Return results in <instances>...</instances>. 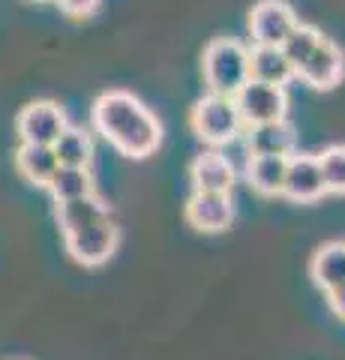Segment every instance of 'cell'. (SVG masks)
<instances>
[{
  "mask_svg": "<svg viewBox=\"0 0 345 360\" xmlns=\"http://www.w3.org/2000/svg\"><path fill=\"white\" fill-rule=\"evenodd\" d=\"M93 129L124 156L144 160L162 144V123L157 115L126 90H108L93 103Z\"/></svg>",
  "mask_w": 345,
  "mask_h": 360,
  "instance_id": "1",
  "label": "cell"
},
{
  "mask_svg": "<svg viewBox=\"0 0 345 360\" xmlns=\"http://www.w3.org/2000/svg\"><path fill=\"white\" fill-rule=\"evenodd\" d=\"M202 70L210 94L235 96L249 82V49H243L237 39L219 37L204 49Z\"/></svg>",
  "mask_w": 345,
  "mask_h": 360,
  "instance_id": "2",
  "label": "cell"
},
{
  "mask_svg": "<svg viewBox=\"0 0 345 360\" xmlns=\"http://www.w3.org/2000/svg\"><path fill=\"white\" fill-rule=\"evenodd\" d=\"M189 127L204 144H214V148L231 144L243 132V120L235 105V96H219V94L202 96L195 103L193 115H189Z\"/></svg>",
  "mask_w": 345,
  "mask_h": 360,
  "instance_id": "3",
  "label": "cell"
},
{
  "mask_svg": "<svg viewBox=\"0 0 345 360\" xmlns=\"http://www.w3.org/2000/svg\"><path fill=\"white\" fill-rule=\"evenodd\" d=\"M63 243H66V252H70L79 264L99 267V264H105L108 258L117 252L120 229L108 217V219H99V222L84 225V229L66 231L63 234Z\"/></svg>",
  "mask_w": 345,
  "mask_h": 360,
  "instance_id": "4",
  "label": "cell"
},
{
  "mask_svg": "<svg viewBox=\"0 0 345 360\" xmlns=\"http://www.w3.org/2000/svg\"><path fill=\"white\" fill-rule=\"evenodd\" d=\"M235 105L240 111L243 127H259V123L285 120V115H288V94H285V87H276V84L247 82L235 94Z\"/></svg>",
  "mask_w": 345,
  "mask_h": 360,
  "instance_id": "5",
  "label": "cell"
},
{
  "mask_svg": "<svg viewBox=\"0 0 345 360\" xmlns=\"http://www.w3.org/2000/svg\"><path fill=\"white\" fill-rule=\"evenodd\" d=\"M66 127H70V123H66V111L58 103H48V99L25 105L15 120L21 144H46V148H51V144L60 139V132Z\"/></svg>",
  "mask_w": 345,
  "mask_h": 360,
  "instance_id": "6",
  "label": "cell"
},
{
  "mask_svg": "<svg viewBox=\"0 0 345 360\" xmlns=\"http://www.w3.org/2000/svg\"><path fill=\"white\" fill-rule=\"evenodd\" d=\"M300 25L297 13L285 0H259L249 13V33L255 45H280Z\"/></svg>",
  "mask_w": 345,
  "mask_h": 360,
  "instance_id": "7",
  "label": "cell"
},
{
  "mask_svg": "<svg viewBox=\"0 0 345 360\" xmlns=\"http://www.w3.org/2000/svg\"><path fill=\"white\" fill-rule=\"evenodd\" d=\"M294 75L313 90H333L345 75V54L337 42L321 37L315 51L294 70Z\"/></svg>",
  "mask_w": 345,
  "mask_h": 360,
  "instance_id": "8",
  "label": "cell"
},
{
  "mask_svg": "<svg viewBox=\"0 0 345 360\" xmlns=\"http://www.w3.org/2000/svg\"><path fill=\"white\" fill-rule=\"evenodd\" d=\"M235 219L231 193H193L186 201V222L202 234L226 231Z\"/></svg>",
  "mask_w": 345,
  "mask_h": 360,
  "instance_id": "9",
  "label": "cell"
},
{
  "mask_svg": "<svg viewBox=\"0 0 345 360\" xmlns=\"http://www.w3.org/2000/svg\"><path fill=\"white\" fill-rule=\"evenodd\" d=\"M282 195L309 205L325 195V180H321V168H318V156L313 153H292L285 165V184H282Z\"/></svg>",
  "mask_w": 345,
  "mask_h": 360,
  "instance_id": "10",
  "label": "cell"
},
{
  "mask_svg": "<svg viewBox=\"0 0 345 360\" xmlns=\"http://www.w3.org/2000/svg\"><path fill=\"white\" fill-rule=\"evenodd\" d=\"M247 153L249 156H292L297 144V132L288 120L259 123V127H247Z\"/></svg>",
  "mask_w": 345,
  "mask_h": 360,
  "instance_id": "11",
  "label": "cell"
},
{
  "mask_svg": "<svg viewBox=\"0 0 345 360\" xmlns=\"http://www.w3.org/2000/svg\"><path fill=\"white\" fill-rule=\"evenodd\" d=\"M189 177H193L195 193H231V186H235V165L222 153L210 150L195 156V162L189 165Z\"/></svg>",
  "mask_w": 345,
  "mask_h": 360,
  "instance_id": "12",
  "label": "cell"
},
{
  "mask_svg": "<svg viewBox=\"0 0 345 360\" xmlns=\"http://www.w3.org/2000/svg\"><path fill=\"white\" fill-rule=\"evenodd\" d=\"M292 78H294V70L285 60L282 49H276V45H255L249 51V82L285 87Z\"/></svg>",
  "mask_w": 345,
  "mask_h": 360,
  "instance_id": "13",
  "label": "cell"
},
{
  "mask_svg": "<svg viewBox=\"0 0 345 360\" xmlns=\"http://www.w3.org/2000/svg\"><path fill=\"white\" fill-rule=\"evenodd\" d=\"M309 276L321 291H330L345 283V240L321 243L313 262H309Z\"/></svg>",
  "mask_w": 345,
  "mask_h": 360,
  "instance_id": "14",
  "label": "cell"
},
{
  "mask_svg": "<svg viewBox=\"0 0 345 360\" xmlns=\"http://www.w3.org/2000/svg\"><path fill=\"white\" fill-rule=\"evenodd\" d=\"M54 217H58V225L60 231H75V229H84V225L91 222H99V219H108V205L96 193L84 195V198H72V201H60L58 210H54Z\"/></svg>",
  "mask_w": 345,
  "mask_h": 360,
  "instance_id": "15",
  "label": "cell"
},
{
  "mask_svg": "<svg viewBox=\"0 0 345 360\" xmlns=\"http://www.w3.org/2000/svg\"><path fill=\"white\" fill-rule=\"evenodd\" d=\"M58 165H60L58 156H54V150L46 148V144H21L15 150L18 174L33 186H46L51 180V174L58 172Z\"/></svg>",
  "mask_w": 345,
  "mask_h": 360,
  "instance_id": "16",
  "label": "cell"
},
{
  "mask_svg": "<svg viewBox=\"0 0 345 360\" xmlns=\"http://www.w3.org/2000/svg\"><path fill=\"white\" fill-rule=\"evenodd\" d=\"M288 156H249L247 180L259 195H282Z\"/></svg>",
  "mask_w": 345,
  "mask_h": 360,
  "instance_id": "17",
  "label": "cell"
},
{
  "mask_svg": "<svg viewBox=\"0 0 345 360\" xmlns=\"http://www.w3.org/2000/svg\"><path fill=\"white\" fill-rule=\"evenodd\" d=\"M51 198L58 201H72V198H84L93 193V174L91 168H72V165H58V172L51 174L46 184Z\"/></svg>",
  "mask_w": 345,
  "mask_h": 360,
  "instance_id": "18",
  "label": "cell"
},
{
  "mask_svg": "<svg viewBox=\"0 0 345 360\" xmlns=\"http://www.w3.org/2000/svg\"><path fill=\"white\" fill-rule=\"evenodd\" d=\"M51 150L60 165H72V168H91V160H93L91 135L84 129H75V127H66L60 132V139L51 144Z\"/></svg>",
  "mask_w": 345,
  "mask_h": 360,
  "instance_id": "19",
  "label": "cell"
},
{
  "mask_svg": "<svg viewBox=\"0 0 345 360\" xmlns=\"http://www.w3.org/2000/svg\"><path fill=\"white\" fill-rule=\"evenodd\" d=\"M325 195H345V144H330L318 153Z\"/></svg>",
  "mask_w": 345,
  "mask_h": 360,
  "instance_id": "20",
  "label": "cell"
},
{
  "mask_svg": "<svg viewBox=\"0 0 345 360\" xmlns=\"http://www.w3.org/2000/svg\"><path fill=\"white\" fill-rule=\"evenodd\" d=\"M318 42H321V33H318L315 27L297 25V27L285 37V42L280 45V49H282V54H285V60L292 63V70H297V66L315 51V45H318Z\"/></svg>",
  "mask_w": 345,
  "mask_h": 360,
  "instance_id": "21",
  "label": "cell"
},
{
  "mask_svg": "<svg viewBox=\"0 0 345 360\" xmlns=\"http://www.w3.org/2000/svg\"><path fill=\"white\" fill-rule=\"evenodd\" d=\"M58 4L70 18H91L96 13L99 0H58Z\"/></svg>",
  "mask_w": 345,
  "mask_h": 360,
  "instance_id": "22",
  "label": "cell"
},
{
  "mask_svg": "<svg viewBox=\"0 0 345 360\" xmlns=\"http://www.w3.org/2000/svg\"><path fill=\"white\" fill-rule=\"evenodd\" d=\"M327 303H330L333 315H339V319H345V283L327 291Z\"/></svg>",
  "mask_w": 345,
  "mask_h": 360,
  "instance_id": "23",
  "label": "cell"
},
{
  "mask_svg": "<svg viewBox=\"0 0 345 360\" xmlns=\"http://www.w3.org/2000/svg\"><path fill=\"white\" fill-rule=\"evenodd\" d=\"M39 4H42V0H39Z\"/></svg>",
  "mask_w": 345,
  "mask_h": 360,
  "instance_id": "24",
  "label": "cell"
}]
</instances>
